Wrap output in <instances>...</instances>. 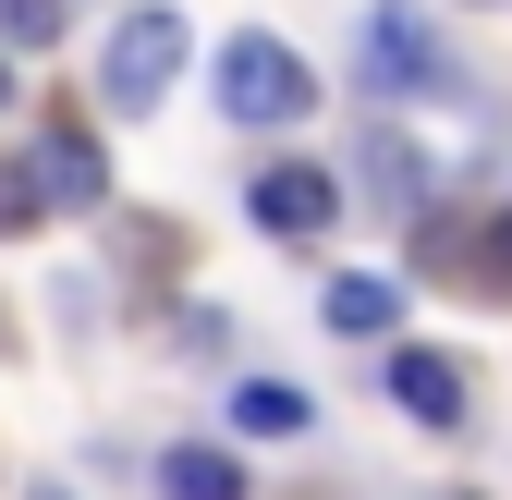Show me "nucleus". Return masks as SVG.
<instances>
[{
    "label": "nucleus",
    "mask_w": 512,
    "mask_h": 500,
    "mask_svg": "<svg viewBox=\"0 0 512 500\" xmlns=\"http://www.w3.org/2000/svg\"><path fill=\"white\" fill-rule=\"evenodd\" d=\"M220 110L232 122H305L317 110V74H305V49L293 37H220Z\"/></svg>",
    "instance_id": "1"
},
{
    "label": "nucleus",
    "mask_w": 512,
    "mask_h": 500,
    "mask_svg": "<svg viewBox=\"0 0 512 500\" xmlns=\"http://www.w3.org/2000/svg\"><path fill=\"white\" fill-rule=\"evenodd\" d=\"M183 49H196L183 13H159V0H147V13H122L110 49H98V98H110V110H159L171 74H183Z\"/></svg>",
    "instance_id": "2"
},
{
    "label": "nucleus",
    "mask_w": 512,
    "mask_h": 500,
    "mask_svg": "<svg viewBox=\"0 0 512 500\" xmlns=\"http://www.w3.org/2000/svg\"><path fill=\"white\" fill-rule=\"evenodd\" d=\"M256 232H281V244H317V232H330L342 220V183L330 171H317V159H281V171H256Z\"/></svg>",
    "instance_id": "3"
},
{
    "label": "nucleus",
    "mask_w": 512,
    "mask_h": 500,
    "mask_svg": "<svg viewBox=\"0 0 512 500\" xmlns=\"http://www.w3.org/2000/svg\"><path fill=\"white\" fill-rule=\"evenodd\" d=\"M25 171H37V196H49V208H110V159H98L86 122H49V147H37Z\"/></svg>",
    "instance_id": "4"
},
{
    "label": "nucleus",
    "mask_w": 512,
    "mask_h": 500,
    "mask_svg": "<svg viewBox=\"0 0 512 500\" xmlns=\"http://www.w3.org/2000/svg\"><path fill=\"white\" fill-rule=\"evenodd\" d=\"M391 403H403L415 427H464V366L427 354V342H403V354H391Z\"/></svg>",
    "instance_id": "5"
},
{
    "label": "nucleus",
    "mask_w": 512,
    "mask_h": 500,
    "mask_svg": "<svg viewBox=\"0 0 512 500\" xmlns=\"http://www.w3.org/2000/svg\"><path fill=\"white\" fill-rule=\"evenodd\" d=\"M317 318H330V342H391V318H403V281H330L317 293Z\"/></svg>",
    "instance_id": "6"
},
{
    "label": "nucleus",
    "mask_w": 512,
    "mask_h": 500,
    "mask_svg": "<svg viewBox=\"0 0 512 500\" xmlns=\"http://www.w3.org/2000/svg\"><path fill=\"white\" fill-rule=\"evenodd\" d=\"M159 500H244V464L208 452V440H171L159 452Z\"/></svg>",
    "instance_id": "7"
},
{
    "label": "nucleus",
    "mask_w": 512,
    "mask_h": 500,
    "mask_svg": "<svg viewBox=\"0 0 512 500\" xmlns=\"http://www.w3.org/2000/svg\"><path fill=\"white\" fill-rule=\"evenodd\" d=\"M305 415H317V403H305L293 379H244V391H232V427H244V440H305Z\"/></svg>",
    "instance_id": "8"
},
{
    "label": "nucleus",
    "mask_w": 512,
    "mask_h": 500,
    "mask_svg": "<svg viewBox=\"0 0 512 500\" xmlns=\"http://www.w3.org/2000/svg\"><path fill=\"white\" fill-rule=\"evenodd\" d=\"M366 183H378V220H415L427 208V171H415L403 135H366Z\"/></svg>",
    "instance_id": "9"
},
{
    "label": "nucleus",
    "mask_w": 512,
    "mask_h": 500,
    "mask_svg": "<svg viewBox=\"0 0 512 500\" xmlns=\"http://www.w3.org/2000/svg\"><path fill=\"white\" fill-rule=\"evenodd\" d=\"M378 74H403V86H415V74H439V49H427V25L403 13V0H378Z\"/></svg>",
    "instance_id": "10"
},
{
    "label": "nucleus",
    "mask_w": 512,
    "mask_h": 500,
    "mask_svg": "<svg viewBox=\"0 0 512 500\" xmlns=\"http://www.w3.org/2000/svg\"><path fill=\"white\" fill-rule=\"evenodd\" d=\"M49 220V196H37V171L25 159H0V232H37Z\"/></svg>",
    "instance_id": "11"
},
{
    "label": "nucleus",
    "mask_w": 512,
    "mask_h": 500,
    "mask_svg": "<svg viewBox=\"0 0 512 500\" xmlns=\"http://www.w3.org/2000/svg\"><path fill=\"white\" fill-rule=\"evenodd\" d=\"M61 37V0H0V49H49Z\"/></svg>",
    "instance_id": "12"
},
{
    "label": "nucleus",
    "mask_w": 512,
    "mask_h": 500,
    "mask_svg": "<svg viewBox=\"0 0 512 500\" xmlns=\"http://www.w3.org/2000/svg\"><path fill=\"white\" fill-rule=\"evenodd\" d=\"M488 293H512V208H500V232H488Z\"/></svg>",
    "instance_id": "13"
},
{
    "label": "nucleus",
    "mask_w": 512,
    "mask_h": 500,
    "mask_svg": "<svg viewBox=\"0 0 512 500\" xmlns=\"http://www.w3.org/2000/svg\"><path fill=\"white\" fill-rule=\"evenodd\" d=\"M25 500H74V488H61V476H37V488H25Z\"/></svg>",
    "instance_id": "14"
},
{
    "label": "nucleus",
    "mask_w": 512,
    "mask_h": 500,
    "mask_svg": "<svg viewBox=\"0 0 512 500\" xmlns=\"http://www.w3.org/2000/svg\"><path fill=\"white\" fill-rule=\"evenodd\" d=\"M0 110H13V74H0Z\"/></svg>",
    "instance_id": "15"
}]
</instances>
